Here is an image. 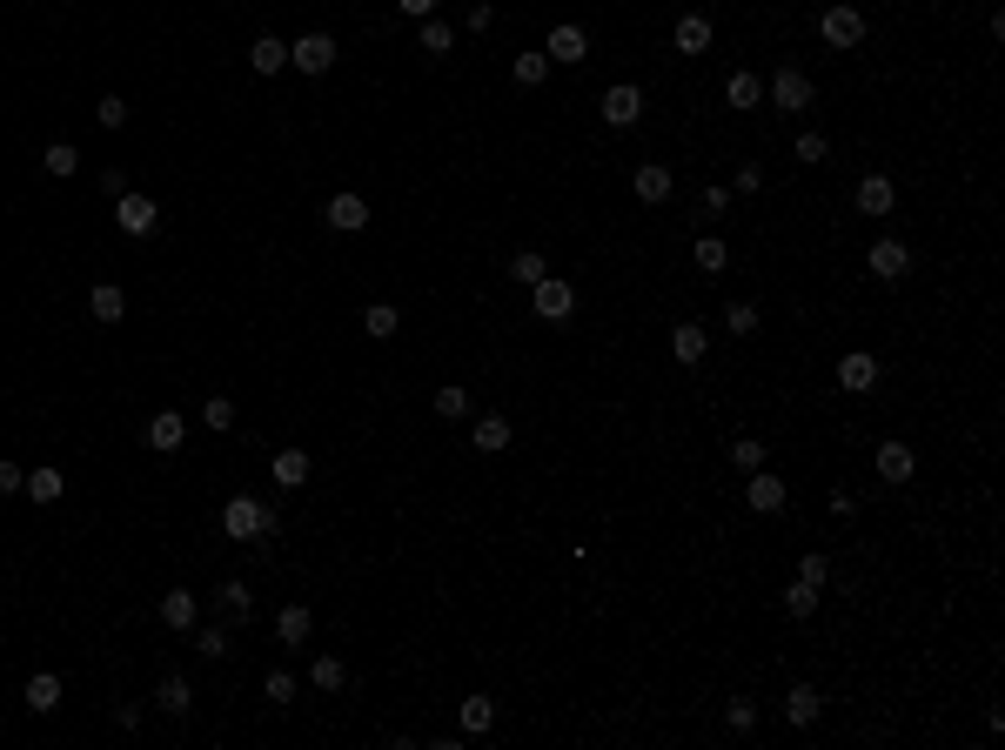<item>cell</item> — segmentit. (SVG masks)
<instances>
[{
  "label": "cell",
  "instance_id": "1",
  "mask_svg": "<svg viewBox=\"0 0 1005 750\" xmlns=\"http://www.w3.org/2000/svg\"><path fill=\"white\" fill-rule=\"evenodd\" d=\"M222 530L235 536V543H262V536H275V516H268L255 496H235V503L222 509Z\"/></svg>",
  "mask_w": 1005,
  "mask_h": 750
},
{
  "label": "cell",
  "instance_id": "2",
  "mask_svg": "<svg viewBox=\"0 0 1005 750\" xmlns=\"http://www.w3.org/2000/svg\"><path fill=\"white\" fill-rule=\"evenodd\" d=\"M530 295H536V315H543V322H570V315H577V288L557 282V275L530 282Z\"/></svg>",
  "mask_w": 1005,
  "mask_h": 750
},
{
  "label": "cell",
  "instance_id": "3",
  "mask_svg": "<svg viewBox=\"0 0 1005 750\" xmlns=\"http://www.w3.org/2000/svg\"><path fill=\"white\" fill-rule=\"evenodd\" d=\"M114 221H121V235H134V242H141V235H155L161 208H155L148 195H134V188H128V195H114Z\"/></svg>",
  "mask_w": 1005,
  "mask_h": 750
},
{
  "label": "cell",
  "instance_id": "4",
  "mask_svg": "<svg viewBox=\"0 0 1005 750\" xmlns=\"http://www.w3.org/2000/svg\"><path fill=\"white\" fill-rule=\"evenodd\" d=\"M865 268H871V275H878V282H905V275H912V248H905V242H892V235H885V242H871Z\"/></svg>",
  "mask_w": 1005,
  "mask_h": 750
},
{
  "label": "cell",
  "instance_id": "5",
  "mask_svg": "<svg viewBox=\"0 0 1005 750\" xmlns=\"http://www.w3.org/2000/svg\"><path fill=\"white\" fill-rule=\"evenodd\" d=\"M543 54H550V67H577V61H590V34H583L577 21H563L550 41H543Z\"/></svg>",
  "mask_w": 1005,
  "mask_h": 750
},
{
  "label": "cell",
  "instance_id": "6",
  "mask_svg": "<svg viewBox=\"0 0 1005 750\" xmlns=\"http://www.w3.org/2000/svg\"><path fill=\"white\" fill-rule=\"evenodd\" d=\"M603 121H610V128H637V121H644V88L617 81V88L603 94Z\"/></svg>",
  "mask_w": 1005,
  "mask_h": 750
},
{
  "label": "cell",
  "instance_id": "7",
  "mask_svg": "<svg viewBox=\"0 0 1005 750\" xmlns=\"http://www.w3.org/2000/svg\"><path fill=\"white\" fill-rule=\"evenodd\" d=\"M289 67H302V74H329V67H335V41H329V34H302V41H289Z\"/></svg>",
  "mask_w": 1005,
  "mask_h": 750
},
{
  "label": "cell",
  "instance_id": "8",
  "mask_svg": "<svg viewBox=\"0 0 1005 750\" xmlns=\"http://www.w3.org/2000/svg\"><path fill=\"white\" fill-rule=\"evenodd\" d=\"M818 34H825L831 47H858V41H865V14H858V7H825Z\"/></svg>",
  "mask_w": 1005,
  "mask_h": 750
},
{
  "label": "cell",
  "instance_id": "9",
  "mask_svg": "<svg viewBox=\"0 0 1005 750\" xmlns=\"http://www.w3.org/2000/svg\"><path fill=\"white\" fill-rule=\"evenodd\" d=\"M771 101H778L784 114L811 108V81H804V67H778V74H771Z\"/></svg>",
  "mask_w": 1005,
  "mask_h": 750
},
{
  "label": "cell",
  "instance_id": "10",
  "mask_svg": "<svg viewBox=\"0 0 1005 750\" xmlns=\"http://www.w3.org/2000/svg\"><path fill=\"white\" fill-rule=\"evenodd\" d=\"M322 221H329L335 235H356V228H369V201H362V195H329Z\"/></svg>",
  "mask_w": 1005,
  "mask_h": 750
},
{
  "label": "cell",
  "instance_id": "11",
  "mask_svg": "<svg viewBox=\"0 0 1005 750\" xmlns=\"http://www.w3.org/2000/svg\"><path fill=\"white\" fill-rule=\"evenodd\" d=\"M838 389H851V396H865V389H878V362H871L865 349L838 355Z\"/></svg>",
  "mask_w": 1005,
  "mask_h": 750
},
{
  "label": "cell",
  "instance_id": "12",
  "mask_svg": "<svg viewBox=\"0 0 1005 750\" xmlns=\"http://www.w3.org/2000/svg\"><path fill=\"white\" fill-rule=\"evenodd\" d=\"M744 496H751V509H758V516H778V509H784V476H771V469H751Z\"/></svg>",
  "mask_w": 1005,
  "mask_h": 750
},
{
  "label": "cell",
  "instance_id": "13",
  "mask_svg": "<svg viewBox=\"0 0 1005 750\" xmlns=\"http://www.w3.org/2000/svg\"><path fill=\"white\" fill-rule=\"evenodd\" d=\"M670 355H677L684 369H697V362L711 355V335L697 329V322H677V329H670Z\"/></svg>",
  "mask_w": 1005,
  "mask_h": 750
},
{
  "label": "cell",
  "instance_id": "14",
  "mask_svg": "<svg viewBox=\"0 0 1005 750\" xmlns=\"http://www.w3.org/2000/svg\"><path fill=\"white\" fill-rule=\"evenodd\" d=\"M912 469H918L912 442H878V476L885 483H912Z\"/></svg>",
  "mask_w": 1005,
  "mask_h": 750
},
{
  "label": "cell",
  "instance_id": "15",
  "mask_svg": "<svg viewBox=\"0 0 1005 750\" xmlns=\"http://www.w3.org/2000/svg\"><path fill=\"white\" fill-rule=\"evenodd\" d=\"M275 637L289 643V650H302V643L315 637V617H309V603H289V610L275 617Z\"/></svg>",
  "mask_w": 1005,
  "mask_h": 750
},
{
  "label": "cell",
  "instance_id": "16",
  "mask_svg": "<svg viewBox=\"0 0 1005 750\" xmlns=\"http://www.w3.org/2000/svg\"><path fill=\"white\" fill-rule=\"evenodd\" d=\"M892 201H898V188L885 175H865L858 181V215H892Z\"/></svg>",
  "mask_w": 1005,
  "mask_h": 750
},
{
  "label": "cell",
  "instance_id": "17",
  "mask_svg": "<svg viewBox=\"0 0 1005 750\" xmlns=\"http://www.w3.org/2000/svg\"><path fill=\"white\" fill-rule=\"evenodd\" d=\"M141 436H148V449H161V456H168V449H181V436H188V422H181L175 409H161V416L148 422Z\"/></svg>",
  "mask_w": 1005,
  "mask_h": 750
},
{
  "label": "cell",
  "instance_id": "18",
  "mask_svg": "<svg viewBox=\"0 0 1005 750\" xmlns=\"http://www.w3.org/2000/svg\"><path fill=\"white\" fill-rule=\"evenodd\" d=\"M195 617H201L195 590H168V596H161V623H168V630H195Z\"/></svg>",
  "mask_w": 1005,
  "mask_h": 750
},
{
  "label": "cell",
  "instance_id": "19",
  "mask_svg": "<svg viewBox=\"0 0 1005 750\" xmlns=\"http://www.w3.org/2000/svg\"><path fill=\"white\" fill-rule=\"evenodd\" d=\"M248 67H255V74H282V67H289V41L262 34V41L248 47Z\"/></svg>",
  "mask_w": 1005,
  "mask_h": 750
},
{
  "label": "cell",
  "instance_id": "20",
  "mask_svg": "<svg viewBox=\"0 0 1005 750\" xmlns=\"http://www.w3.org/2000/svg\"><path fill=\"white\" fill-rule=\"evenodd\" d=\"M27 710H34V717H47V710H61V677H54V670H41V677H27Z\"/></svg>",
  "mask_w": 1005,
  "mask_h": 750
},
{
  "label": "cell",
  "instance_id": "21",
  "mask_svg": "<svg viewBox=\"0 0 1005 750\" xmlns=\"http://www.w3.org/2000/svg\"><path fill=\"white\" fill-rule=\"evenodd\" d=\"M630 188H637V201H664L670 195V168L664 161H644V168L630 175Z\"/></svg>",
  "mask_w": 1005,
  "mask_h": 750
},
{
  "label": "cell",
  "instance_id": "22",
  "mask_svg": "<svg viewBox=\"0 0 1005 750\" xmlns=\"http://www.w3.org/2000/svg\"><path fill=\"white\" fill-rule=\"evenodd\" d=\"M309 449H282V456H275V483H282V489H302V483H309Z\"/></svg>",
  "mask_w": 1005,
  "mask_h": 750
},
{
  "label": "cell",
  "instance_id": "23",
  "mask_svg": "<svg viewBox=\"0 0 1005 750\" xmlns=\"http://www.w3.org/2000/svg\"><path fill=\"white\" fill-rule=\"evenodd\" d=\"M818 710H825V697H818V690H811V684H798V690H791V697H784V717H791V724H818Z\"/></svg>",
  "mask_w": 1005,
  "mask_h": 750
},
{
  "label": "cell",
  "instance_id": "24",
  "mask_svg": "<svg viewBox=\"0 0 1005 750\" xmlns=\"http://www.w3.org/2000/svg\"><path fill=\"white\" fill-rule=\"evenodd\" d=\"M670 41H677V54H704V47H711V21H704V14H684Z\"/></svg>",
  "mask_w": 1005,
  "mask_h": 750
},
{
  "label": "cell",
  "instance_id": "25",
  "mask_svg": "<svg viewBox=\"0 0 1005 750\" xmlns=\"http://www.w3.org/2000/svg\"><path fill=\"white\" fill-rule=\"evenodd\" d=\"M469 442H476L483 456H496V449H510V422H503V416H476V429H469Z\"/></svg>",
  "mask_w": 1005,
  "mask_h": 750
},
{
  "label": "cell",
  "instance_id": "26",
  "mask_svg": "<svg viewBox=\"0 0 1005 750\" xmlns=\"http://www.w3.org/2000/svg\"><path fill=\"white\" fill-rule=\"evenodd\" d=\"M88 309H94V322H121V315H128V295H121L114 282H101V288L88 295Z\"/></svg>",
  "mask_w": 1005,
  "mask_h": 750
},
{
  "label": "cell",
  "instance_id": "27",
  "mask_svg": "<svg viewBox=\"0 0 1005 750\" xmlns=\"http://www.w3.org/2000/svg\"><path fill=\"white\" fill-rule=\"evenodd\" d=\"M155 704L168 710V717H188V704H195V690H188V677H161Z\"/></svg>",
  "mask_w": 1005,
  "mask_h": 750
},
{
  "label": "cell",
  "instance_id": "28",
  "mask_svg": "<svg viewBox=\"0 0 1005 750\" xmlns=\"http://www.w3.org/2000/svg\"><path fill=\"white\" fill-rule=\"evenodd\" d=\"M724 101H731V108H758L764 81H758V74H731V81H724Z\"/></svg>",
  "mask_w": 1005,
  "mask_h": 750
},
{
  "label": "cell",
  "instance_id": "29",
  "mask_svg": "<svg viewBox=\"0 0 1005 750\" xmlns=\"http://www.w3.org/2000/svg\"><path fill=\"white\" fill-rule=\"evenodd\" d=\"M47 175H54V181H67V175H81V148H74V141H54V148H47Z\"/></svg>",
  "mask_w": 1005,
  "mask_h": 750
},
{
  "label": "cell",
  "instance_id": "30",
  "mask_svg": "<svg viewBox=\"0 0 1005 750\" xmlns=\"http://www.w3.org/2000/svg\"><path fill=\"white\" fill-rule=\"evenodd\" d=\"M362 329H369V335H376V342H389V335H396V329H402V315H396V309H389V302H369V309H362Z\"/></svg>",
  "mask_w": 1005,
  "mask_h": 750
},
{
  "label": "cell",
  "instance_id": "31",
  "mask_svg": "<svg viewBox=\"0 0 1005 750\" xmlns=\"http://www.w3.org/2000/svg\"><path fill=\"white\" fill-rule=\"evenodd\" d=\"M436 416H443V422H463L469 416V389H463V382H443V389H436Z\"/></svg>",
  "mask_w": 1005,
  "mask_h": 750
},
{
  "label": "cell",
  "instance_id": "32",
  "mask_svg": "<svg viewBox=\"0 0 1005 750\" xmlns=\"http://www.w3.org/2000/svg\"><path fill=\"white\" fill-rule=\"evenodd\" d=\"M490 724H496V697H463V730L469 737H483Z\"/></svg>",
  "mask_w": 1005,
  "mask_h": 750
},
{
  "label": "cell",
  "instance_id": "33",
  "mask_svg": "<svg viewBox=\"0 0 1005 750\" xmlns=\"http://www.w3.org/2000/svg\"><path fill=\"white\" fill-rule=\"evenodd\" d=\"M61 489H67L61 469H34V476H27V496H34V503H61Z\"/></svg>",
  "mask_w": 1005,
  "mask_h": 750
},
{
  "label": "cell",
  "instance_id": "34",
  "mask_svg": "<svg viewBox=\"0 0 1005 750\" xmlns=\"http://www.w3.org/2000/svg\"><path fill=\"white\" fill-rule=\"evenodd\" d=\"M309 684H315V690H342V684H349L342 657H315V663H309Z\"/></svg>",
  "mask_w": 1005,
  "mask_h": 750
},
{
  "label": "cell",
  "instance_id": "35",
  "mask_svg": "<svg viewBox=\"0 0 1005 750\" xmlns=\"http://www.w3.org/2000/svg\"><path fill=\"white\" fill-rule=\"evenodd\" d=\"M456 47V27L436 21V14H423V54H449Z\"/></svg>",
  "mask_w": 1005,
  "mask_h": 750
},
{
  "label": "cell",
  "instance_id": "36",
  "mask_svg": "<svg viewBox=\"0 0 1005 750\" xmlns=\"http://www.w3.org/2000/svg\"><path fill=\"white\" fill-rule=\"evenodd\" d=\"M516 81H523V88H543V81H550V54H516Z\"/></svg>",
  "mask_w": 1005,
  "mask_h": 750
},
{
  "label": "cell",
  "instance_id": "37",
  "mask_svg": "<svg viewBox=\"0 0 1005 750\" xmlns=\"http://www.w3.org/2000/svg\"><path fill=\"white\" fill-rule=\"evenodd\" d=\"M724 262H731V248L717 242V235H704V242H697V268H704V275H724Z\"/></svg>",
  "mask_w": 1005,
  "mask_h": 750
},
{
  "label": "cell",
  "instance_id": "38",
  "mask_svg": "<svg viewBox=\"0 0 1005 750\" xmlns=\"http://www.w3.org/2000/svg\"><path fill=\"white\" fill-rule=\"evenodd\" d=\"M510 275H516V282H523V288H530V282H543V275H550V262H543L536 248H523V255H516V262H510Z\"/></svg>",
  "mask_w": 1005,
  "mask_h": 750
},
{
  "label": "cell",
  "instance_id": "39",
  "mask_svg": "<svg viewBox=\"0 0 1005 750\" xmlns=\"http://www.w3.org/2000/svg\"><path fill=\"white\" fill-rule=\"evenodd\" d=\"M222 610H228L235 623L255 617V596H248V583H222Z\"/></svg>",
  "mask_w": 1005,
  "mask_h": 750
},
{
  "label": "cell",
  "instance_id": "40",
  "mask_svg": "<svg viewBox=\"0 0 1005 750\" xmlns=\"http://www.w3.org/2000/svg\"><path fill=\"white\" fill-rule=\"evenodd\" d=\"M731 463L744 469V476H751V469H764V442H758V436H737V442H731Z\"/></svg>",
  "mask_w": 1005,
  "mask_h": 750
},
{
  "label": "cell",
  "instance_id": "41",
  "mask_svg": "<svg viewBox=\"0 0 1005 750\" xmlns=\"http://www.w3.org/2000/svg\"><path fill=\"white\" fill-rule=\"evenodd\" d=\"M758 322H764V315L751 309V302H731V315H724V329H731V335H758Z\"/></svg>",
  "mask_w": 1005,
  "mask_h": 750
},
{
  "label": "cell",
  "instance_id": "42",
  "mask_svg": "<svg viewBox=\"0 0 1005 750\" xmlns=\"http://www.w3.org/2000/svg\"><path fill=\"white\" fill-rule=\"evenodd\" d=\"M724 724L731 730H758V704H751V697H731V704H724Z\"/></svg>",
  "mask_w": 1005,
  "mask_h": 750
},
{
  "label": "cell",
  "instance_id": "43",
  "mask_svg": "<svg viewBox=\"0 0 1005 750\" xmlns=\"http://www.w3.org/2000/svg\"><path fill=\"white\" fill-rule=\"evenodd\" d=\"M784 610H791V617H811V610H818V590H811V583H791V590H784Z\"/></svg>",
  "mask_w": 1005,
  "mask_h": 750
},
{
  "label": "cell",
  "instance_id": "44",
  "mask_svg": "<svg viewBox=\"0 0 1005 750\" xmlns=\"http://www.w3.org/2000/svg\"><path fill=\"white\" fill-rule=\"evenodd\" d=\"M201 422H208V429H228V422H235V402H228V396H208V402H201Z\"/></svg>",
  "mask_w": 1005,
  "mask_h": 750
},
{
  "label": "cell",
  "instance_id": "45",
  "mask_svg": "<svg viewBox=\"0 0 1005 750\" xmlns=\"http://www.w3.org/2000/svg\"><path fill=\"white\" fill-rule=\"evenodd\" d=\"M94 121H101V128H121V121H128V101H121V94H101Z\"/></svg>",
  "mask_w": 1005,
  "mask_h": 750
},
{
  "label": "cell",
  "instance_id": "46",
  "mask_svg": "<svg viewBox=\"0 0 1005 750\" xmlns=\"http://www.w3.org/2000/svg\"><path fill=\"white\" fill-rule=\"evenodd\" d=\"M825 576H831V563H825L818 550H811V556L798 563V583H811V590H825Z\"/></svg>",
  "mask_w": 1005,
  "mask_h": 750
},
{
  "label": "cell",
  "instance_id": "47",
  "mask_svg": "<svg viewBox=\"0 0 1005 750\" xmlns=\"http://www.w3.org/2000/svg\"><path fill=\"white\" fill-rule=\"evenodd\" d=\"M195 650H201V657H228V630H215V623L195 630Z\"/></svg>",
  "mask_w": 1005,
  "mask_h": 750
},
{
  "label": "cell",
  "instance_id": "48",
  "mask_svg": "<svg viewBox=\"0 0 1005 750\" xmlns=\"http://www.w3.org/2000/svg\"><path fill=\"white\" fill-rule=\"evenodd\" d=\"M825 155H831L825 134H798V161H804V168H811V161H825Z\"/></svg>",
  "mask_w": 1005,
  "mask_h": 750
},
{
  "label": "cell",
  "instance_id": "49",
  "mask_svg": "<svg viewBox=\"0 0 1005 750\" xmlns=\"http://www.w3.org/2000/svg\"><path fill=\"white\" fill-rule=\"evenodd\" d=\"M289 697H295V677H289V670H275V677H268V704H289Z\"/></svg>",
  "mask_w": 1005,
  "mask_h": 750
},
{
  "label": "cell",
  "instance_id": "50",
  "mask_svg": "<svg viewBox=\"0 0 1005 750\" xmlns=\"http://www.w3.org/2000/svg\"><path fill=\"white\" fill-rule=\"evenodd\" d=\"M496 21V7H490V0H476V7H469V14H463V27H469V34H483V27H490Z\"/></svg>",
  "mask_w": 1005,
  "mask_h": 750
},
{
  "label": "cell",
  "instance_id": "51",
  "mask_svg": "<svg viewBox=\"0 0 1005 750\" xmlns=\"http://www.w3.org/2000/svg\"><path fill=\"white\" fill-rule=\"evenodd\" d=\"M737 188H744V195H758V188H764V168H758V161H744V168H737Z\"/></svg>",
  "mask_w": 1005,
  "mask_h": 750
},
{
  "label": "cell",
  "instance_id": "52",
  "mask_svg": "<svg viewBox=\"0 0 1005 750\" xmlns=\"http://www.w3.org/2000/svg\"><path fill=\"white\" fill-rule=\"evenodd\" d=\"M14 489H27V469H14V463H0V496H14Z\"/></svg>",
  "mask_w": 1005,
  "mask_h": 750
},
{
  "label": "cell",
  "instance_id": "53",
  "mask_svg": "<svg viewBox=\"0 0 1005 750\" xmlns=\"http://www.w3.org/2000/svg\"><path fill=\"white\" fill-rule=\"evenodd\" d=\"M101 195H108V201L128 195V175H121V168H108V175H101Z\"/></svg>",
  "mask_w": 1005,
  "mask_h": 750
},
{
  "label": "cell",
  "instance_id": "54",
  "mask_svg": "<svg viewBox=\"0 0 1005 750\" xmlns=\"http://www.w3.org/2000/svg\"><path fill=\"white\" fill-rule=\"evenodd\" d=\"M396 7H402V14H416V21H423V14H436V0H396Z\"/></svg>",
  "mask_w": 1005,
  "mask_h": 750
}]
</instances>
